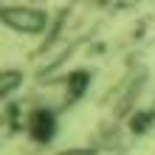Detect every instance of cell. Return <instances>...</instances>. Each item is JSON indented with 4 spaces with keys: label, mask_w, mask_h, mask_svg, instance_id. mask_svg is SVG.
<instances>
[{
    "label": "cell",
    "mask_w": 155,
    "mask_h": 155,
    "mask_svg": "<svg viewBox=\"0 0 155 155\" xmlns=\"http://www.w3.org/2000/svg\"><path fill=\"white\" fill-rule=\"evenodd\" d=\"M0 17H3L6 25H12L17 31H25V34H34V31H40L45 25V14L37 12V8H28V6H12Z\"/></svg>",
    "instance_id": "obj_1"
}]
</instances>
